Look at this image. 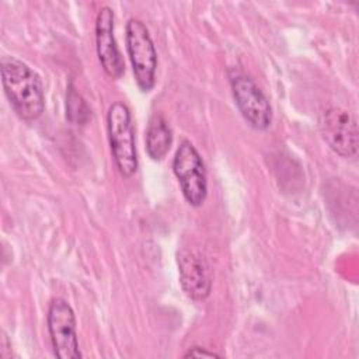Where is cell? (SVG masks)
I'll return each mask as SVG.
<instances>
[{"mask_svg":"<svg viewBox=\"0 0 359 359\" xmlns=\"http://www.w3.org/2000/svg\"><path fill=\"white\" fill-rule=\"evenodd\" d=\"M66 118L76 125H84L90 119V109L73 84H69L66 93Z\"/></svg>","mask_w":359,"mask_h":359,"instance_id":"obj_11","label":"cell"},{"mask_svg":"<svg viewBox=\"0 0 359 359\" xmlns=\"http://www.w3.org/2000/svg\"><path fill=\"white\" fill-rule=\"evenodd\" d=\"M125 39L136 84L142 93H149L156 84L157 52L144 22L139 18H129Z\"/></svg>","mask_w":359,"mask_h":359,"instance_id":"obj_3","label":"cell"},{"mask_svg":"<svg viewBox=\"0 0 359 359\" xmlns=\"http://www.w3.org/2000/svg\"><path fill=\"white\" fill-rule=\"evenodd\" d=\"M234 102L243 118L257 130H266L272 122V108L254 80L245 73L231 69L229 73Z\"/></svg>","mask_w":359,"mask_h":359,"instance_id":"obj_5","label":"cell"},{"mask_svg":"<svg viewBox=\"0 0 359 359\" xmlns=\"http://www.w3.org/2000/svg\"><path fill=\"white\" fill-rule=\"evenodd\" d=\"M46 321L55 356L59 359H80L76 316L72 306L65 299H53L48 307Z\"/></svg>","mask_w":359,"mask_h":359,"instance_id":"obj_7","label":"cell"},{"mask_svg":"<svg viewBox=\"0 0 359 359\" xmlns=\"http://www.w3.org/2000/svg\"><path fill=\"white\" fill-rule=\"evenodd\" d=\"M172 171L180 182L182 195L191 206H201L208 196L206 170L196 147L182 140L172 158Z\"/></svg>","mask_w":359,"mask_h":359,"instance_id":"obj_4","label":"cell"},{"mask_svg":"<svg viewBox=\"0 0 359 359\" xmlns=\"http://www.w3.org/2000/svg\"><path fill=\"white\" fill-rule=\"evenodd\" d=\"M318 128L321 137L332 151L344 158L356 157L359 135L351 112L339 107H330L320 115Z\"/></svg>","mask_w":359,"mask_h":359,"instance_id":"obj_6","label":"cell"},{"mask_svg":"<svg viewBox=\"0 0 359 359\" xmlns=\"http://www.w3.org/2000/svg\"><path fill=\"white\" fill-rule=\"evenodd\" d=\"M107 130L116 168L123 178H130L137 170V153L132 115L125 102L111 104L107 114Z\"/></svg>","mask_w":359,"mask_h":359,"instance_id":"obj_2","label":"cell"},{"mask_svg":"<svg viewBox=\"0 0 359 359\" xmlns=\"http://www.w3.org/2000/svg\"><path fill=\"white\" fill-rule=\"evenodd\" d=\"M184 358H220V355L212 351H206L205 348H201V346H192L184 355Z\"/></svg>","mask_w":359,"mask_h":359,"instance_id":"obj_12","label":"cell"},{"mask_svg":"<svg viewBox=\"0 0 359 359\" xmlns=\"http://www.w3.org/2000/svg\"><path fill=\"white\" fill-rule=\"evenodd\" d=\"M180 283L185 294L194 300H203L212 289V275L208 262L195 251L181 250L177 255Z\"/></svg>","mask_w":359,"mask_h":359,"instance_id":"obj_9","label":"cell"},{"mask_svg":"<svg viewBox=\"0 0 359 359\" xmlns=\"http://www.w3.org/2000/svg\"><path fill=\"white\" fill-rule=\"evenodd\" d=\"M114 11L102 6L95 18V48L102 70L111 79H119L125 72V63L114 34Z\"/></svg>","mask_w":359,"mask_h":359,"instance_id":"obj_8","label":"cell"},{"mask_svg":"<svg viewBox=\"0 0 359 359\" xmlns=\"http://www.w3.org/2000/svg\"><path fill=\"white\" fill-rule=\"evenodd\" d=\"M172 143V132L161 115H154L146 130V151L154 161L163 160Z\"/></svg>","mask_w":359,"mask_h":359,"instance_id":"obj_10","label":"cell"},{"mask_svg":"<svg viewBox=\"0 0 359 359\" xmlns=\"http://www.w3.org/2000/svg\"><path fill=\"white\" fill-rule=\"evenodd\" d=\"M1 83L14 112L24 121L38 119L45 109L41 77L24 62L4 56L0 62Z\"/></svg>","mask_w":359,"mask_h":359,"instance_id":"obj_1","label":"cell"}]
</instances>
